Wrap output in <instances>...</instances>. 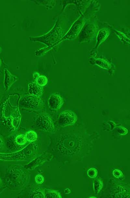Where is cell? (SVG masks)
<instances>
[{"label": "cell", "instance_id": "6da1fadb", "mask_svg": "<svg viewBox=\"0 0 130 198\" xmlns=\"http://www.w3.org/2000/svg\"><path fill=\"white\" fill-rule=\"evenodd\" d=\"M36 123L38 127L47 131H51L53 128L51 118L46 114L39 115L36 119Z\"/></svg>", "mask_w": 130, "mask_h": 198}, {"label": "cell", "instance_id": "7a4b0ae2", "mask_svg": "<svg viewBox=\"0 0 130 198\" xmlns=\"http://www.w3.org/2000/svg\"><path fill=\"white\" fill-rule=\"evenodd\" d=\"M76 120V116L74 113L69 111H66L60 114L58 121L61 126H66L73 124Z\"/></svg>", "mask_w": 130, "mask_h": 198}, {"label": "cell", "instance_id": "3957f363", "mask_svg": "<svg viewBox=\"0 0 130 198\" xmlns=\"http://www.w3.org/2000/svg\"><path fill=\"white\" fill-rule=\"evenodd\" d=\"M63 103V99L59 95H52L49 98L48 105L52 110H58L62 107Z\"/></svg>", "mask_w": 130, "mask_h": 198}, {"label": "cell", "instance_id": "277c9868", "mask_svg": "<svg viewBox=\"0 0 130 198\" xmlns=\"http://www.w3.org/2000/svg\"><path fill=\"white\" fill-rule=\"evenodd\" d=\"M18 80L16 77L12 75L7 70H5L4 85L6 90H8L12 85Z\"/></svg>", "mask_w": 130, "mask_h": 198}, {"label": "cell", "instance_id": "5b68a950", "mask_svg": "<svg viewBox=\"0 0 130 198\" xmlns=\"http://www.w3.org/2000/svg\"><path fill=\"white\" fill-rule=\"evenodd\" d=\"M28 91L29 94L38 97L42 95V88L36 83H31L28 84Z\"/></svg>", "mask_w": 130, "mask_h": 198}, {"label": "cell", "instance_id": "8992f818", "mask_svg": "<svg viewBox=\"0 0 130 198\" xmlns=\"http://www.w3.org/2000/svg\"><path fill=\"white\" fill-rule=\"evenodd\" d=\"M25 136L27 141L30 142H35L38 138L37 133L33 131H29L26 132Z\"/></svg>", "mask_w": 130, "mask_h": 198}, {"label": "cell", "instance_id": "52a82bcc", "mask_svg": "<svg viewBox=\"0 0 130 198\" xmlns=\"http://www.w3.org/2000/svg\"><path fill=\"white\" fill-rule=\"evenodd\" d=\"M48 82V78L44 75H39L36 79V84L41 87L46 85L47 84Z\"/></svg>", "mask_w": 130, "mask_h": 198}, {"label": "cell", "instance_id": "ba28073f", "mask_svg": "<svg viewBox=\"0 0 130 198\" xmlns=\"http://www.w3.org/2000/svg\"><path fill=\"white\" fill-rule=\"evenodd\" d=\"M15 141L16 143L19 145H24L27 141L25 135L22 134L17 135L16 137Z\"/></svg>", "mask_w": 130, "mask_h": 198}, {"label": "cell", "instance_id": "9c48e42d", "mask_svg": "<svg viewBox=\"0 0 130 198\" xmlns=\"http://www.w3.org/2000/svg\"><path fill=\"white\" fill-rule=\"evenodd\" d=\"M45 197L46 198H61L62 197L59 192L54 191H48L44 193Z\"/></svg>", "mask_w": 130, "mask_h": 198}, {"label": "cell", "instance_id": "30bf717a", "mask_svg": "<svg viewBox=\"0 0 130 198\" xmlns=\"http://www.w3.org/2000/svg\"><path fill=\"white\" fill-rule=\"evenodd\" d=\"M103 186L102 182L100 181H96L93 183V189L95 193H98L99 192Z\"/></svg>", "mask_w": 130, "mask_h": 198}, {"label": "cell", "instance_id": "8fae6325", "mask_svg": "<svg viewBox=\"0 0 130 198\" xmlns=\"http://www.w3.org/2000/svg\"><path fill=\"white\" fill-rule=\"evenodd\" d=\"M87 174L88 176L90 178H94L98 175V171L96 168H92L88 171Z\"/></svg>", "mask_w": 130, "mask_h": 198}, {"label": "cell", "instance_id": "7c38bea8", "mask_svg": "<svg viewBox=\"0 0 130 198\" xmlns=\"http://www.w3.org/2000/svg\"><path fill=\"white\" fill-rule=\"evenodd\" d=\"M35 180L36 183L38 184H41L44 183L45 179L43 176L39 174L36 176Z\"/></svg>", "mask_w": 130, "mask_h": 198}, {"label": "cell", "instance_id": "4fadbf2b", "mask_svg": "<svg viewBox=\"0 0 130 198\" xmlns=\"http://www.w3.org/2000/svg\"><path fill=\"white\" fill-rule=\"evenodd\" d=\"M113 173L114 176L116 178H121L123 176V173L119 169H115L113 171Z\"/></svg>", "mask_w": 130, "mask_h": 198}, {"label": "cell", "instance_id": "5bb4252c", "mask_svg": "<svg viewBox=\"0 0 130 198\" xmlns=\"http://www.w3.org/2000/svg\"><path fill=\"white\" fill-rule=\"evenodd\" d=\"M4 146V143L1 137H0V152L2 150Z\"/></svg>", "mask_w": 130, "mask_h": 198}, {"label": "cell", "instance_id": "9a60e30c", "mask_svg": "<svg viewBox=\"0 0 130 198\" xmlns=\"http://www.w3.org/2000/svg\"><path fill=\"white\" fill-rule=\"evenodd\" d=\"M65 193L66 194H69L71 192V191L69 188H66L65 190L64 191Z\"/></svg>", "mask_w": 130, "mask_h": 198}, {"label": "cell", "instance_id": "2e32d148", "mask_svg": "<svg viewBox=\"0 0 130 198\" xmlns=\"http://www.w3.org/2000/svg\"><path fill=\"white\" fill-rule=\"evenodd\" d=\"M1 60H0V66L1 65Z\"/></svg>", "mask_w": 130, "mask_h": 198}, {"label": "cell", "instance_id": "e0dca14e", "mask_svg": "<svg viewBox=\"0 0 130 198\" xmlns=\"http://www.w3.org/2000/svg\"><path fill=\"white\" fill-rule=\"evenodd\" d=\"M92 197H93V198H96V197H90V198H92Z\"/></svg>", "mask_w": 130, "mask_h": 198}, {"label": "cell", "instance_id": "ac0fdd59", "mask_svg": "<svg viewBox=\"0 0 130 198\" xmlns=\"http://www.w3.org/2000/svg\"><path fill=\"white\" fill-rule=\"evenodd\" d=\"M1 183V178H0V183Z\"/></svg>", "mask_w": 130, "mask_h": 198}, {"label": "cell", "instance_id": "d6986e66", "mask_svg": "<svg viewBox=\"0 0 130 198\" xmlns=\"http://www.w3.org/2000/svg\"><path fill=\"white\" fill-rule=\"evenodd\" d=\"M0 50H1V48H0Z\"/></svg>", "mask_w": 130, "mask_h": 198}]
</instances>
